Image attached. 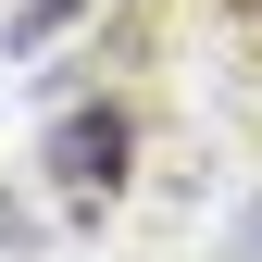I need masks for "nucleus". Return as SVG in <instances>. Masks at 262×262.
Returning a JSON list of instances; mask_svg holds the SVG:
<instances>
[{
	"label": "nucleus",
	"instance_id": "obj_1",
	"mask_svg": "<svg viewBox=\"0 0 262 262\" xmlns=\"http://www.w3.org/2000/svg\"><path fill=\"white\" fill-rule=\"evenodd\" d=\"M125 175H138V113H125V100H75V113L50 125V187L75 212H100Z\"/></svg>",
	"mask_w": 262,
	"mask_h": 262
},
{
	"label": "nucleus",
	"instance_id": "obj_2",
	"mask_svg": "<svg viewBox=\"0 0 262 262\" xmlns=\"http://www.w3.org/2000/svg\"><path fill=\"white\" fill-rule=\"evenodd\" d=\"M75 13H88V0H13V13H0V50H50Z\"/></svg>",
	"mask_w": 262,
	"mask_h": 262
},
{
	"label": "nucleus",
	"instance_id": "obj_3",
	"mask_svg": "<svg viewBox=\"0 0 262 262\" xmlns=\"http://www.w3.org/2000/svg\"><path fill=\"white\" fill-rule=\"evenodd\" d=\"M237 250H250V262H262V212H250V237H237Z\"/></svg>",
	"mask_w": 262,
	"mask_h": 262
}]
</instances>
